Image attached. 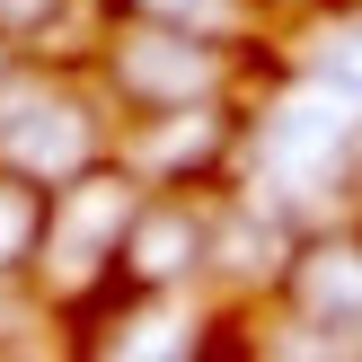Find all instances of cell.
Listing matches in <instances>:
<instances>
[]
</instances>
